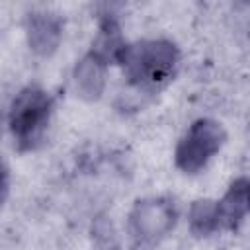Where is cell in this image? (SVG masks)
Returning <instances> with one entry per match:
<instances>
[{
    "mask_svg": "<svg viewBox=\"0 0 250 250\" xmlns=\"http://www.w3.org/2000/svg\"><path fill=\"white\" fill-rule=\"evenodd\" d=\"M53 109V98L39 86H25L12 98L8 109V129L18 148L31 150L43 141Z\"/></svg>",
    "mask_w": 250,
    "mask_h": 250,
    "instance_id": "7a4b0ae2",
    "label": "cell"
},
{
    "mask_svg": "<svg viewBox=\"0 0 250 250\" xmlns=\"http://www.w3.org/2000/svg\"><path fill=\"white\" fill-rule=\"evenodd\" d=\"M227 129L213 117H197L189 123L174 148V164L184 174H197L227 145Z\"/></svg>",
    "mask_w": 250,
    "mask_h": 250,
    "instance_id": "3957f363",
    "label": "cell"
},
{
    "mask_svg": "<svg viewBox=\"0 0 250 250\" xmlns=\"http://www.w3.org/2000/svg\"><path fill=\"white\" fill-rule=\"evenodd\" d=\"M107 64L109 62L94 49H90L76 61V64L72 66L70 82L74 94L82 102L92 104L104 96L107 86Z\"/></svg>",
    "mask_w": 250,
    "mask_h": 250,
    "instance_id": "8992f818",
    "label": "cell"
},
{
    "mask_svg": "<svg viewBox=\"0 0 250 250\" xmlns=\"http://www.w3.org/2000/svg\"><path fill=\"white\" fill-rule=\"evenodd\" d=\"M178 211L168 197L139 199L129 213V230L137 244L154 246L162 242L176 227Z\"/></svg>",
    "mask_w": 250,
    "mask_h": 250,
    "instance_id": "277c9868",
    "label": "cell"
},
{
    "mask_svg": "<svg viewBox=\"0 0 250 250\" xmlns=\"http://www.w3.org/2000/svg\"><path fill=\"white\" fill-rule=\"evenodd\" d=\"M219 203L221 230H234L250 217V178L242 176L229 184Z\"/></svg>",
    "mask_w": 250,
    "mask_h": 250,
    "instance_id": "52a82bcc",
    "label": "cell"
},
{
    "mask_svg": "<svg viewBox=\"0 0 250 250\" xmlns=\"http://www.w3.org/2000/svg\"><path fill=\"white\" fill-rule=\"evenodd\" d=\"M94 250H119V234L113 221L107 215H98L90 227Z\"/></svg>",
    "mask_w": 250,
    "mask_h": 250,
    "instance_id": "9c48e42d",
    "label": "cell"
},
{
    "mask_svg": "<svg viewBox=\"0 0 250 250\" xmlns=\"http://www.w3.org/2000/svg\"><path fill=\"white\" fill-rule=\"evenodd\" d=\"M115 62H121L133 88L152 92L166 84L178 68L180 49L170 39H143L125 43Z\"/></svg>",
    "mask_w": 250,
    "mask_h": 250,
    "instance_id": "6da1fadb",
    "label": "cell"
},
{
    "mask_svg": "<svg viewBox=\"0 0 250 250\" xmlns=\"http://www.w3.org/2000/svg\"><path fill=\"white\" fill-rule=\"evenodd\" d=\"M188 229L197 238H207L217 230H221L217 199H211V197L195 199L188 211Z\"/></svg>",
    "mask_w": 250,
    "mask_h": 250,
    "instance_id": "ba28073f",
    "label": "cell"
},
{
    "mask_svg": "<svg viewBox=\"0 0 250 250\" xmlns=\"http://www.w3.org/2000/svg\"><path fill=\"white\" fill-rule=\"evenodd\" d=\"M62 31L64 21L55 12L37 10L25 18V41L29 51L39 59H49L59 51Z\"/></svg>",
    "mask_w": 250,
    "mask_h": 250,
    "instance_id": "5b68a950",
    "label": "cell"
}]
</instances>
